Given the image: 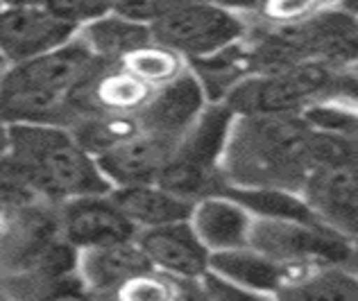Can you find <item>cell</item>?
I'll list each match as a JSON object with an SVG mask.
<instances>
[{
	"instance_id": "22",
	"label": "cell",
	"mask_w": 358,
	"mask_h": 301,
	"mask_svg": "<svg viewBox=\"0 0 358 301\" xmlns=\"http://www.w3.org/2000/svg\"><path fill=\"white\" fill-rule=\"evenodd\" d=\"M279 297L293 299H358V277L343 265H320L308 270Z\"/></svg>"
},
{
	"instance_id": "29",
	"label": "cell",
	"mask_w": 358,
	"mask_h": 301,
	"mask_svg": "<svg viewBox=\"0 0 358 301\" xmlns=\"http://www.w3.org/2000/svg\"><path fill=\"white\" fill-rule=\"evenodd\" d=\"M3 7H5V5H3V0H0V9H3Z\"/></svg>"
},
{
	"instance_id": "25",
	"label": "cell",
	"mask_w": 358,
	"mask_h": 301,
	"mask_svg": "<svg viewBox=\"0 0 358 301\" xmlns=\"http://www.w3.org/2000/svg\"><path fill=\"white\" fill-rule=\"evenodd\" d=\"M324 0H266L261 14L272 25H295L320 12Z\"/></svg>"
},
{
	"instance_id": "28",
	"label": "cell",
	"mask_w": 358,
	"mask_h": 301,
	"mask_svg": "<svg viewBox=\"0 0 358 301\" xmlns=\"http://www.w3.org/2000/svg\"><path fill=\"white\" fill-rule=\"evenodd\" d=\"M338 7L345 9L347 14H352V16L358 18V0H341V3H338Z\"/></svg>"
},
{
	"instance_id": "20",
	"label": "cell",
	"mask_w": 358,
	"mask_h": 301,
	"mask_svg": "<svg viewBox=\"0 0 358 301\" xmlns=\"http://www.w3.org/2000/svg\"><path fill=\"white\" fill-rule=\"evenodd\" d=\"M78 36L89 45L102 64H120L143 45L152 43V27L136 23L116 12L96 18L78 30Z\"/></svg>"
},
{
	"instance_id": "15",
	"label": "cell",
	"mask_w": 358,
	"mask_h": 301,
	"mask_svg": "<svg viewBox=\"0 0 358 301\" xmlns=\"http://www.w3.org/2000/svg\"><path fill=\"white\" fill-rule=\"evenodd\" d=\"M175 143L177 140L141 129L134 136L100 152L96 161L111 188L148 184L159 179Z\"/></svg>"
},
{
	"instance_id": "19",
	"label": "cell",
	"mask_w": 358,
	"mask_h": 301,
	"mask_svg": "<svg viewBox=\"0 0 358 301\" xmlns=\"http://www.w3.org/2000/svg\"><path fill=\"white\" fill-rule=\"evenodd\" d=\"M109 195L120 206V211L131 220V224L141 229L162 227L179 220H188L195 200L168 191L159 182L131 184L111 188Z\"/></svg>"
},
{
	"instance_id": "27",
	"label": "cell",
	"mask_w": 358,
	"mask_h": 301,
	"mask_svg": "<svg viewBox=\"0 0 358 301\" xmlns=\"http://www.w3.org/2000/svg\"><path fill=\"white\" fill-rule=\"evenodd\" d=\"M209 3L227 9V12L238 14V16H250V14H261L266 0H209Z\"/></svg>"
},
{
	"instance_id": "23",
	"label": "cell",
	"mask_w": 358,
	"mask_h": 301,
	"mask_svg": "<svg viewBox=\"0 0 358 301\" xmlns=\"http://www.w3.org/2000/svg\"><path fill=\"white\" fill-rule=\"evenodd\" d=\"M120 66H125L129 73H134L136 78L148 82L150 87L159 89V87H164V84L173 82L175 78H179V75L188 68V61L175 50L152 41L143 45V48L134 50L131 54H127V57L120 61Z\"/></svg>"
},
{
	"instance_id": "13",
	"label": "cell",
	"mask_w": 358,
	"mask_h": 301,
	"mask_svg": "<svg viewBox=\"0 0 358 301\" xmlns=\"http://www.w3.org/2000/svg\"><path fill=\"white\" fill-rule=\"evenodd\" d=\"M317 218L350 238H358V166L315 168L301 186Z\"/></svg>"
},
{
	"instance_id": "18",
	"label": "cell",
	"mask_w": 358,
	"mask_h": 301,
	"mask_svg": "<svg viewBox=\"0 0 358 301\" xmlns=\"http://www.w3.org/2000/svg\"><path fill=\"white\" fill-rule=\"evenodd\" d=\"M59 236L62 231L57 213L45 211L41 206L23 204L12 211V218L3 233L5 258L18 272H25L41 256V251Z\"/></svg>"
},
{
	"instance_id": "12",
	"label": "cell",
	"mask_w": 358,
	"mask_h": 301,
	"mask_svg": "<svg viewBox=\"0 0 358 301\" xmlns=\"http://www.w3.org/2000/svg\"><path fill=\"white\" fill-rule=\"evenodd\" d=\"M209 270L234 288L243 290L248 297H279L288 286H293L306 274L304 267H290L270 258L254 247H238L211 254Z\"/></svg>"
},
{
	"instance_id": "6",
	"label": "cell",
	"mask_w": 358,
	"mask_h": 301,
	"mask_svg": "<svg viewBox=\"0 0 358 301\" xmlns=\"http://www.w3.org/2000/svg\"><path fill=\"white\" fill-rule=\"evenodd\" d=\"M250 247L268 254L270 258L290 267L345 265L354 256L352 238L336 231L322 220H266L254 218L250 229Z\"/></svg>"
},
{
	"instance_id": "11",
	"label": "cell",
	"mask_w": 358,
	"mask_h": 301,
	"mask_svg": "<svg viewBox=\"0 0 358 301\" xmlns=\"http://www.w3.org/2000/svg\"><path fill=\"white\" fill-rule=\"evenodd\" d=\"M136 242L157 272L182 281H200L209 272L211 251L197 238L188 220H179L162 227L141 229Z\"/></svg>"
},
{
	"instance_id": "9",
	"label": "cell",
	"mask_w": 358,
	"mask_h": 301,
	"mask_svg": "<svg viewBox=\"0 0 358 301\" xmlns=\"http://www.w3.org/2000/svg\"><path fill=\"white\" fill-rule=\"evenodd\" d=\"M299 59H317L334 68H345L358 61V18L345 9H320L295 25H275Z\"/></svg>"
},
{
	"instance_id": "26",
	"label": "cell",
	"mask_w": 358,
	"mask_h": 301,
	"mask_svg": "<svg viewBox=\"0 0 358 301\" xmlns=\"http://www.w3.org/2000/svg\"><path fill=\"white\" fill-rule=\"evenodd\" d=\"M41 3L48 5L55 14L75 25L78 30L111 12V0H41Z\"/></svg>"
},
{
	"instance_id": "5",
	"label": "cell",
	"mask_w": 358,
	"mask_h": 301,
	"mask_svg": "<svg viewBox=\"0 0 358 301\" xmlns=\"http://www.w3.org/2000/svg\"><path fill=\"white\" fill-rule=\"evenodd\" d=\"M338 71L317 59H299L277 71L248 75L222 102L236 116L301 114L331 87Z\"/></svg>"
},
{
	"instance_id": "7",
	"label": "cell",
	"mask_w": 358,
	"mask_h": 301,
	"mask_svg": "<svg viewBox=\"0 0 358 301\" xmlns=\"http://www.w3.org/2000/svg\"><path fill=\"white\" fill-rule=\"evenodd\" d=\"M248 34L245 18L209 0H188L152 25V39L186 61L209 57Z\"/></svg>"
},
{
	"instance_id": "24",
	"label": "cell",
	"mask_w": 358,
	"mask_h": 301,
	"mask_svg": "<svg viewBox=\"0 0 358 301\" xmlns=\"http://www.w3.org/2000/svg\"><path fill=\"white\" fill-rule=\"evenodd\" d=\"M188 0H111V12L152 27Z\"/></svg>"
},
{
	"instance_id": "4",
	"label": "cell",
	"mask_w": 358,
	"mask_h": 301,
	"mask_svg": "<svg viewBox=\"0 0 358 301\" xmlns=\"http://www.w3.org/2000/svg\"><path fill=\"white\" fill-rule=\"evenodd\" d=\"M234 118L236 114L224 102H206L200 116L179 136L157 182L188 200L215 193L211 184L220 172Z\"/></svg>"
},
{
	"instance_id": "16",
	"label": "cell",
	"mask_w": 358,
	"mask_h": 301,
	"mask_svg": "<svg viewBox=\"0 0 358 301\" xmlns=\"http://www.w3.org/2000/svg\"><path fill=\"white\" fill-rule=\"evenodd\" d=\"M188 222L195 229L197 238L204 242V247L215 254L248 247L254 215L227 193L215 191L197 197Z\"/></svg>"
},
{
	"instance_id": "14",
	"label": "cell",
	"mask_w": 358,
	"mask_h": 301,
	"mask_svg": "<svg viewBox=\"0 0 358 301\" xmlns=\"http://www.w3.org/2000/svg\"><path fill=\"white\" fill-rule=\"evenodd\" d=\"M206 93L200 80L191 68H186L179 78L155 89V93L138 111V127L143 131L179 140L188 125L200 116L206 107Z\"/></svg>"
},
{
	"instance_id": "17",
	"label": "cell",
	"mask_w": 358,
	"mask_h": 301,
	"mask_svg": "<svg viewBox=\"0 0 358 301\" xmlns=\"http://www.w3.org/2000/svg\"><path fill=\"white\" fill-rule=\"evenodd\" d=\"M150 270L155 267L150 265L136 238L105 244V247L82 249L78 258V274L93 295L118 297L129 281Z\"/></svg>"
},
{
	"instance_id": "21",
	"label": "cell",
	"mask_w": 358,
	"mask_h": 301,
	"mask_svg": "<svg viewBox=\"0 0 358 301\" xmlns=\"http://www.w3.org/2000/svg\"><path fill=\"white\" fill-rule=\"evenodd\" d=\"M236 202H241L254 218L266 220H297V222H317V213L310 209L301 191L281 186H222Z\"/></svg>"
},
{
	"instance_id": "2",
	"label": "cell",
	"mask_w": 358,
	"mask_h": 301,
	"mask_svg": "<svg viewBox=\"0 0 358 301\" xmlns=\"http://www.w3.org/2000/svg\"><path fill=\"white\" fill-rule=\"evenodd\" d=\"M313 127L290 116H236L224 145V186H281L301 191L313 170Z\"/></svg>"
},
{
	"instance_id": "10",
	"label": "cell",
	"mask_w": 358,
	"mask_h": 301,
	"mask_svg": "<svg viewBox=\"0 0 358 301\" xmlns=\"http://www.w3.org/2000/svg\"><path fill=\"white\" fill-rule=\"evenodd\" d=\"M59 231L75 249H93L136 238L138 229L109 193L80 195L59 204Z\"/></svg>"
},
{
	"instance_id": "3",
	"label": "cell",
	"mask_w": 358,
	"mask_h": 301,
	"mask_svg": "<svg viewBox=\"0 0 358 301\" xmlns=\"http://www.w3.org/2000/svg\"><path fill=\"white\" fill-rule=\"evenodd\" d=\"M102 61L78 34L39 57L9 64L0 73V122L71 125V98Z\"/></svg>"
},
{
	"instance_id": "8",
	"label": "cell",
	"mask_w": 358,
	"mask_h": 301,
	"mask_svg": "<svg viewBox=\"0 0 358 301\" xmlns=\"http://www.w3.org/2000/svg\"><path fill=\"white\" fill-rule=\"evenodd\" d=\"M78 27L43 3H12L0 9V54L18 64L69 43Z\"/></svg>"
},
{
	"instance_id": "1",
	"label": "cell",
	"mask_w": 358,
	"mask_h": 301,
	"mask_svg": "<svg viewBox=\"0 0 358 301\" xmlns=\"http://www.w3.org/2000/svg\"><path fill=\"white\" fill-rule=\"evenodd\" d=\"M0 179L23 186L52 204L111 191L96 156L69 127L52 122L7 125V149L0 156Z\"/></svg>"
}]
</instances>
